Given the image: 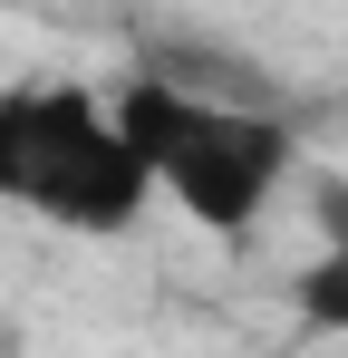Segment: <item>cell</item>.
Returning <instances> with one entry per match:
<instances>
[{"label":"cell","mask_w":348,"mask_h":358,"mask_svg":"<svg viewBox=\"0 0 348 358\" xmlns=\"http://www.w3.org/2000/svg\"><path fill=\"white\" fill-rule=\"evenodd\" d=\"M116 117H126V145H136L145 184L165 194L184 223H203V233H223V242L252 233L290 194L300 136L281 117H261V107H242V97H213L194 78L145 68V78L116 87Z\"/></svg>","instance_id":"6da1fadb"},{"label":"cell","mask_w":348,"mask_h":358,"mask_svg":"<svg viewBox=\"0 0 348 358\" xmlns=\"http://www.w3.org/2000/svg\"><path fill=\"white\" fill-rule=\"evenodd\" d=\"M290 300H300L310 329L348 339V184L329 194V233H319V252H310V271L290 281Z\"/></svg>","instance_id":"3957f363"},{"label":"cell","mask_w":348,"mask_h":358,"mask_svg":"<svg viewBox=\"0 0 348 358\" xmlns=\"http://www.w3.org/2000/svg\"><path fill=\"white\" fill-rule=\"evenodd\" d=\"M0 203L58 233H126L155 184L126 145L116 97L87 78H0Z\"/></svg>","instance_id":"7a4b0ae2"}]
</instances>
